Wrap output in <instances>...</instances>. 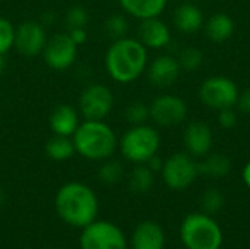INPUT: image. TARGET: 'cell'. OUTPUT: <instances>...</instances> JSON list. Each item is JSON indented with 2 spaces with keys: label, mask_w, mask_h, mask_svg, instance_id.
<instances>
[{
  "label": "cell",
  "mask_w": 250,
  "mask_h": 249,
  "mask_svg": "<svg viewBox=\"0 0 250 249\" xmlns=\"http://www.w3.org/2000/svg\"><path fill=\"white\" fill-rule=\"evenodd\" d=\"M148 48L132 37L111 41L104 54L107 75L117 84H132L139 79L148 68Z\"/></svg>",
  "instance_id": "obj_1"
},
{
  "label": "cell",
  "mask_w": 250,
  "mask_h": 249,
  "mask_svg": "<svg viewBox=\"0 0 250 249\" xmlns=\"http://www.w3.org/2000/svg\"><path fill=\"white\" fill-rule=\"evenodd\" d=\"M57 216L72 227H85L98 216V198L91 186L82 182H67L54 197Z\"/></svg>",
  "instance_id": "obj_2"
},
{
  "label": "cell",
  "mask_w": 250,
  "mask_h": 249,
  "mask_svg": "<svg viewBox=\"0 0 250 249\" xmlns=\"http://www.w3.org/2000/svg\"><path fill=\"white\" fill-rule=\"evenodd\" d=\"M76 154L89 161H104L113 157L119 148L114 129L105 120H85L72 135Z\"/></svg>",
  "instance_id": "obj_3"
},
{
  "label": "cell",
  "mask_w": 250,
  "mask_h": 249,
  "mask_svg": "<svg viewBox=\"0 0 250 249\" xmlns=\"http://www.w3.org/2000/svg\"><path fill=\"white\" fill-rule=\"evenodd\" d=\"M180 239L186 249H220L223 230L207 213L188 214L180 225Z\"/></svg>",
  "instance_id": "obj_4"
},
{
  "label": "cell",
  "mask_w": 250,
  "mask_h": 249,
  "mask_svg": "<svg viewBox=\"0 0 250 249\" xmlns=\"http://www.w3.org/2000/svg\"><path fill=\"white\" fill-rule=\"evenodd\" d=\"M161 145V136L154 126L146 123L132 125L119 139L122 156L133 164H145Z\"/></svg>",
  "instance_id": "obj_5"
},
{
  "label": "cell",
  "mask_w": 250,
  "mask_h": 249,
  "mask_svg": "<svg viewBox=\"0 0 250 249\" xmlns=\"http://www.w3.org/2000/svg\"><path fill=\"white\" fill-rule=\"evenodd\" d=\"M114 107L113 91L100 82L83 87L78 98V110L85 120H105Z\"/></svg>",
  "instance_id": "obj_6"
},
{
  "label": "cell",
  "mask_w": 250,
  "mask_h": 249,
  "mask_svg": "<svg viewBox=\"0 0 250 249\" xmlns=\"http://www.w3.org/2000/svg\"><path fill=\"white\" fill-rule=\"evenodd\" d=\"M79 247L81 249H127V239L123 230L114 223L94 220L82 227Z\"/></svg>",
  "instance_id": "obj_7"
},
{
  "label": "cell",
  "mask_w": 250,
  "mask_h": 249,
  "mask_svg": "<svg viewBox=\"0 0 250 249\" xmlns=\"http://www.w3.org/2000/svg\"><path fill=\"white\" fill-rule=\"evenodd\" d=\"M161 176L170 189L185 191L199 176L198 163L188 153H174L164 160Z\"/></svg>",
  "instance_id": "obj_8"
},
{
  "label": "cell",
  "mask_w": 250,
  "mask_h": 249,
  "mask_svg": "<svg viewBox=\"0 0 250 249\" xmlns=\"http://www.w3.org/2000/svg\"><path fill=\"white\" fill-rule=\"evenodd\" d=\"M237 84L227 76H211L199 87L201 101L212 110L233 109L239 101Z\"/></svg>",
  "instance_id": "obj_9"
},
{
  "label": "cell",
  "mask_w": 250,
  "mask_h": 249,
  "mask_svg": "<svg viewBox=\"0 0 250 249\" xmlns=\"http://www.w3.org/2000/svg\"><path fill=\"white\" fill-rule=\"evenodd\" d=\"M79 47L72 41L67 32H57L48 37L45 47L41 53L44 63L57 72L70 69L78 60Z\"/></svg>",
  "instance_id": "obj_10"
},
{
  "label": "cell",
  "mask_w": 250,
  "mask_h": 249,
  "mask_svg": "<svg viewBox=\"0 0 250 249\" xmlns=\"http://www.w3.org/2000/svg\"><path fill=\"white\" fill-rule=\"evenodd\" d=\"M47 40L45 25H42L41 21L26 19L15 28L13 48L23 57H35L42 53Z\"/></svg>",
  "instance_id": "obj_11"
},
{
  "label": "cell",
  "mask_w": 250,
  "mask_h": 249,
  "mask_svg": "<svg viewBox=\"0 0 250 249\" xmlns=\"http://www.w3.org/2000/svg\"><path fill=\"white\" fill-rule=\"evenodd\" d=\"M188 117V104L177 95H158L149 104V119L158 126H177Z\"/></svg>",
  "instance_id": "obj_12"
},
{
  "label": "cell",
  "mask_w": 250,
  "mask_h": 249,
  "mask_svg": "<svg viewBox=\"0 0 250 249\" xmlns=\"http://www.w3.org/2000/svg\"><path fill=\"white\" fill-rule=\"evenodd\" d=\"M182 66L177 57L170 54H163L155 57L151 63H148L146 75L149 82L157 88H168L171 87L180 76Z\"/></svg>",
  "instance_id": "obj_13"
},
{
  "label": "cell",
  "mask_w": 250,
  "mask_h": 249,
  "mask_svg": "<svg viewBox=\"0 0 250 249\" xmlns=\"http://www.w3.org/2000/svg\"><path fill=\"white\" fill-rule=\"evenodd\" d=\"M138 40L151 50H160L170 44L171 32L168 25L158 18H149L139 21L138 29Z\"/></svg>",
  "instance_id": "obj_14"
},
{
  "label": "cell",
  "mask_w": 250,
  "mask_h": 249,
  "mask_svg": "<svg viewBox=\"0 0 250 249\" xmlns=\"http://www.w3.org/2000/svg\"><path fill=\"white\" fill-rule=\"evenodd\" d=\"M81 114L76 107L67 103H59L48 114V126L53 135L70 136L81 123Z\"/></svg>",
  "instance_id": "obj_15"
},
{
  "label": "cell",
  "mask_w": 250,
  "mask_h": 249,
  "mask_svg": "<svg viewBox=\"0 0 250 249\" xmlns=\"http://www.w3.org/2000/svg\"><path fill=\"white\" fill-rule=\"evenodd\" d=\"M186 153L193 158H201L209 154L212 148V131L204 122H193L188 125L183 134Z\"/></svg>",
  "instance_id": "obj_16"
},
{
  "label": "cell",
  "mask_w": 250,
  "mask_h": 249,
  "mask_svg": "<svg viewBox=\"0 0 250 249\" xmlns=\"http://www.w3.org/2000/svg\"><path fill=\"white\" fill-rule=\"evenodd\" d=\"M132 249H164L166 247V235L163 227L152 222L145 220L139 223L130 239Z\"/></svg>",
  "instance_id": "obj_17"
},
{
  "label": "cell",
  "mask_w": 250,
  "mask_h": 249,
  "mask_svg": "<svg viewBox=\"0 0 250 249\" xmlns=\"http://www.w3.org/2000/svg\"><path fill=\"white\" fill-rule=\"evenodd\" d=\"M168 0H119V4L125 13L142 21L149 18H158L166 10Z\"/></svg>",
  "instance_id": "obj_18"
},
{
  "label": "cell",
  "mask_w": 250,
  "mask_h": 249,
  "mask_svg": "<svg viewBox=\"0 0 250 249\" xmlns=\"http://www.w3.org/2000/svg\"><path fill=\"white\" fill-rule=\"evenodd\" d=\"M174 25L185 34H193L204 26V13L193 3H183L174 10Z\"/></svg>",
  "instance_id": "obj_19"
},
{
  "label": "cell",
  "mask_w": 250,
  "mask_h": 249,
  "mask_svg": "<svg viewBox=\"0 0 250 249\" xmlns=\"http://www.w3.org/2000/svg\"><path fill=\"white\" fill-rule=\"evenodd\" d=\"M207 37L212 43H224L234 32V21L224 12L214 13L205 25Z\"/></svg>",
  "instance_id": "obj_20"
},
{
  "label": "cell",
  "mask_w": 250,
  "mask_h": 249,
  "mask_svg": "<svg viewBox=\"0 0 250 249\" xmlns=\"http://www.w3.org/2000/svg\"><path fill=\"white\" fill-rule=\"evenodd\" d=\"M45 156L53 160V161H67L70 160L75 154V145L70 136H62V135H53L48 138L44 147Z\"/></svg>",
  "instance_id": "obj_21"
},
{
  "label": "cell",
  "mask_w": 250,
  "mask_h": 249,
  "mask_svg": "<svg viewBox=\"0 0 250 249\" xmlns=\"http://www.w3.org/2000/svg\"><path fill=\"white\" fill-rule=\"evenodd\" d=\"M199 175H205L212 179L224 178L231 170V161L224 154H209L205 156V158L198 163Z\"/></svg>",
  "instance_id": "obj_22"
},
{
  "label": "cell",
  "mask_w": 250,
  "mask_h": 249,
  "mask_svg": "<svg viewBox=\"0 0 250 249\" xmlns=\"http://www.w3.org/2000/svg\"><path fill=\"white\" fill-rule=\"evenodd\" d=\"M155 182V173L146 164H136L129 176V189L135 194H148Z\"/></svg>",
  "instance_id": "obj_23"
},
{
  "label": "cell",
  "mask_w": 250,
  "mask_h": 249,
  "mask_svg": "<svg viewBox=\"0 0 250 249\" xmlns=\"http://www.w3.org/2000/svg\"><path fill=\"white\" fill-rule=\"evenodd\" d=\"M123 173H125V169H123L122 163L108 158V160H104L98 169V181L103 185L111 186V185H116L122 181Z\"/></svg>",
  "instance_id": "obj_24"
},
{
  "label": "cell",
  "mask_w": 250,
  "mask_h": 249,
  "mask_svg": "<svg viewBox=\"0 0 250 249\" xmlns=\"http://www.w3.org/2000/svg\"><path fill=\"white\" fill-rule=\"evenodd\" d=\"M129 28V21L122 13H113L104 22V32L111 41L127 37Z\"/></svg>",
  "instance_id": "obj_25"
},
{
  "label": "cell",
  "mask_w": 250,
  "mask_h": 249,
  "mask_svg": "<svg viewBox=\"0 0 250 249\" xmlns=\"http://www.w3.org/2000/svg\"><path fill=\"white\" fill-rule=\"evenodd\" d=\"M199 204H201V208L204 213H207L209 216L217 214L224 207V195L220 189L209 188L201 195Z\"/></svg>",
  "instance_id": "obj_26"
},
{
  "label": "cell",
  "mask_w": 250,
  "mask_h": 249,
  "mask_svg": "<svg viewBox=\"0 0 250 249\" xmlns=\"http://www.w3.org/2000/svg\"><path fill=\"white\" fill-rule=\"evenodd\" d=\"M88 22H89V12L86 7H83L81 4L70 6L64 13V23H66L67 29L86 28Z\"/></svg>",
  "instance_id": "obj_27"
},
{
  "label": "cell",
  "mask_w": 250,
  "mask_h": 249,
  "mask_svg": "<svg viewBox=\"0 0 250 249\" xmlns=\"http://www.w3.org/2000/svg\"><path fill=\"white\" fill-rule=\"evenodd\" d=\"M125 119L130 125H142L149 119V106L144 101H132L125 109Z\"/></svg>",
  "instance_id": "obj_28"
},
{
  "label": "cell",
  "mask_w": 250,
  "mask_h": 249,
  "mask_svg": "<svg viewBox=\"0 0 250 249\" xmlns=\"http://www.w3.org/2000/svg\"><path fill=\"white\" fill-rule=\"evenodd\" d=\"M177 60H179L182 69L189 70V72L196 70L204 63V53L196 47H186L180 51Z\"/></svg>",
  "instance_id": "obj_29"
},
{
  "label": "cell",
  "mask_w": 250,
  "mask_h": 249,
  "mask_svg": "<svg viewBox=\"0 0 250 249\" xmlns=\"http://www.w3.org/2000/svg\"><path fill=\"white\" fill-rule=\"evenodd\" d=\"M15 28L16 25L12 23L4 16H0V54L6 56L12 48L15 43Z\"/></svg>",
  "instance_id": "obj_30"
},
{
  "label": "cell",
  "mask_w": 250,
  "mask_h": 249,
  "mask_svg": "<svg viewBox=\"0 0 250 249\" xmlns=\"http://www.w3.org/2000/svg\"><path fill=\"white\" fill-rule=\"evenodd\" d=\"M218 122H220V126H221V128H224V129H231V128H234L236 123H237V116H236V113L233 112V109H224V110H220Z\"/></svg>",
  "instance_id": "obj_31"
},
{
  "label": "cell",
  "mask_w": 250,
  "mask_h": 249,
  "mask_svg": "<svg viewBox=\"0 0 250 249\" xmlns=\"http://www.w3.org/2000/svg\"><path fill=\"white\" fill-rule=\"evenodd\" d=\"M67 34L70 35L72 41L79 47L83 45L88 41V32L86 28H73V29H67Z\"/></svg>",
  "instance_id": "obj_32"
},
{
  "label": "cell",
  "mask_w": 250,
  "mask_h": 249,
  "mask_svg": "<svg viewBox=\"0 0 250 249\" xmlns=\"http://www.w3.org/2000/svg\"><path fill=\"white\" fill-rule=\"evenodd\" d=\"M237 106H239V109H240L243 113H249L250 114V88H248L246 91H243V92L239 95Z\"/></svg>",
  "instance_id": "obj_33"
},
{
  "label": "cell",
  "mask_w": 250,
  "mask_h": 249,
  "mask_svg": "<svg viewBox=\"0 0 250 249\" xmlns=\"http://www.w3.org/2000/svg\"><path fill=\"white\" fill-rule=\"evenodd\" d=\"M154 173H157V172H161V169H163V164H164V160H161L157 154L154 156V157H151L146 163H145Z\"/></svg>",
  "instance_id": "obj_34"
},
{
  "label": "cell",
  "mask_w": 250,
  "mask_h": 249,
  "mask_svg": "<svg viewBox=\"0 0 250 249\" xmlns=\"http://www.w3.org/2000/svg\"><path fill=\"white\" fill-rule=\"evenodd\" d=\"M243 182H245V185L250 189V161L245 166V169H243Z\"/></svg>",
  "instance_id": "obj_35"
},
{
  "label": "cell",
  "mask_w": 250,
  "mask_h": 249,
  "mask_svg": "<svg viewBox=\"0 0 250 249\" xmlns=\"http://www.w3.org/2000/svg\"><path fill=\"white\" fill-rule=\"evenodd\" d=\"M4 66H6V60H4V56L0 54V73L4 70Z\"/></svg>",
  "instance_id": "obj_36"
},
{
  "label": "cell",
  "mask_w": 250,
  "mask_h": 249,
  "mask_svg": "<svg viewBox=\"0 0 250 249\" xmlns=\"http://www.w3.org/2000/svg\"><path fill=\"white\" fill-rule=\"evenodd\" d=\"M3 200H4V195H3V192L0 191V205L3 204Z\"/></svg>",
  "instance_id": "obj_37"
},
{
  "label": "cell",
  "mask_w": 250,
  "mask_h": 249,
  "mask_svg": "<svg viewBox=\"0 0 250 249\" xmlns=\"http://www.w3.org/2000/svg\"><path fill=\"white\" fill-rule=\"evenodd\" d=\"M192 1H193V0H192Z\"/></svg>",
  "instance_id": "obj_38"
}]
</instances>
